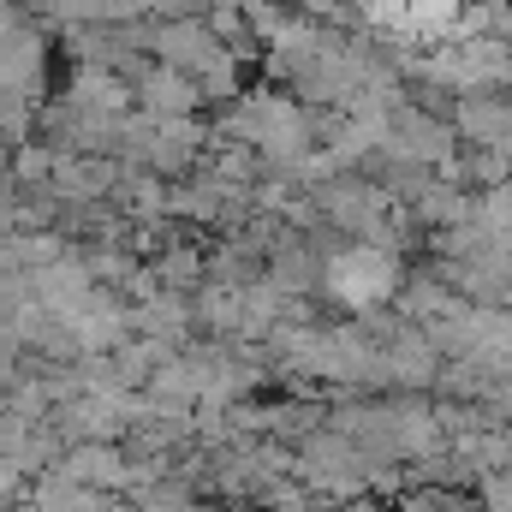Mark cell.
<instances>
[{
  "label": "cell",
  "instance_id": "obj_1",
  "mask_svg": "<svg viewBox=\"0 0 512 512\" xmlns=\"http://www.w3.org/2000/svg\"><path fill=\"white\" fill-rule=\"evenodd\" d=\"M387 286H393V262L376 251H358V256H340L334 262V292L352 298V304H376Z\"/></svg>",
  "mask_w": 512,
  "mask_h": 512
}]
</instances>
